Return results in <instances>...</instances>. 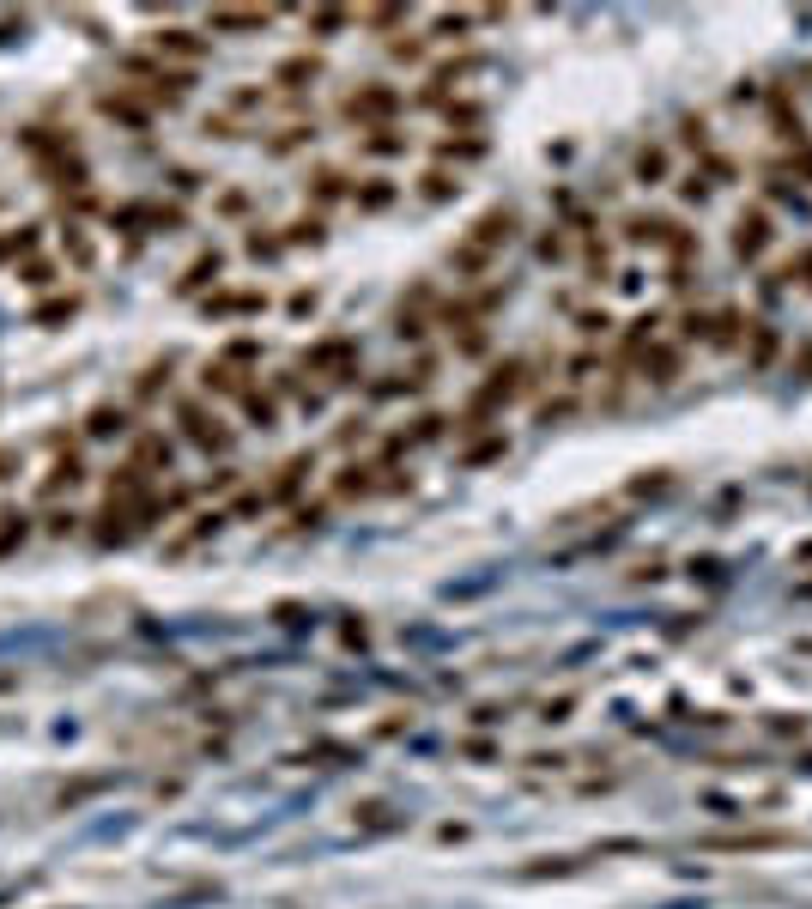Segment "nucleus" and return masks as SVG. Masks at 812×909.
<instances>
[{
	"label": "nucleus",
	"mask_w": 812,
	"mask_h": 909,
	"mask_svg": "<svg viewBox=\"0 0 812 909\" xmlns=\"http://www.w3.org/2000/svg\"><path fill=\"white\" fill-rule=\"evenodd\" d=\"M291 243H322V219H298L291 225Z\"/></svg>",
	"instance_id": "obj_27"
},
{
	"label": "nucleus",
	"mask_w": 812,
	"mask_h": 909,
	"mask_svg": "<svg viewBox=\"0 0 812 909\" xmlns=\"http://www.w3.org/2000/svg\"><path fill=\"white\" fill-rule=\"evenodd\" d=\"M455 188H461V182H449L443 170H431V177H425V201H449Z\"/></svg>",
	"instance_id": "obj_23"
},
{
	"label": "nucleus",
	"mask_w": 812,
	"mask_h": 909,
	"mask_svg": "<svg viewBox=\"0 0 812 909\" xmlns=\"http://www.w3.org/2000/svg\"><path fill=\"white\" fill-rule=\"evenodd\" d=\"M401 19H406L401 6H376V13H370V25H401Z\"/></svg>",
	"instance_id": "obj_31"
},
{
	"label": "nucleus",
	"mask_w": 812,
	"mask_h": 909,
	"mask_svg": "<svg viewBox=\"0 0 812 909\" xmlns=\"http://www.w3.org/2000/svg\"><path fill=\"white\" fill-rule=\"evenodd\" d=\"M352 358H358V346H352V340H322V346H315V352H309L304 364H309V370H346ZM346 377H352V370H346Z\"/></svg>",
	"instance_id": "obj_5"
},
{
	"label": "nucleus",
	"mask_w": 812,
	"mask_h": 909,
	"mask_svg": "<svg viewBox=\"0 0 812 909\" xmlns=\"http://www.w3.org/2000/svg\"><path fill=\"white\" fill-rule=\"evenodd\" d=\"M776 831H746V836H710V849H776Z\"/></svg>",
	"instance_id": "obj_13"
},
{
	"label": "nucleus",
	"mask_w": 812,
	"mask_h": 909,
	"mask_svg": "<svg viewBox=\"0 0 812 909\" xmlns=\"http://www.w3.org/2000/svg\"><path fill=\"white\" fill-rule=\"evenodd\" d=\"M636 177H643V182H661V177H667V152H661V146H643V152H636Z\"/></svg>",
	"instance_id": "obj_18"
},
{
	"label": "nucleus",
	"mask_w": 812,
	"mask_h": 909,
	"mask_svg": "<svg viewBox=\"0 0 812 909\" xmlns=\"http://www.w3.org/2000/svg\"><path fill=\"white\" fill-rule=\"evenodd\" d=\"M649 364H655V382H673V370H679V358H673V352H655Z\"/></svg>",
	"instance_id": "obj_30"
},
{
	"label": "nucleus",
	"mask_w": 812,
	"mask_h": 909,
	"mask_svg": "<svg viewBox=\"0 0 812 909\" xmlns=\"http://www.w3.org/2000/svg\"><path fill=\"white\" fill-rule=\"evenodd\" d=\"M401 109V91H388V85H364V91H352L346 98V122H388Z\"/></svg>",
	"instance_id": "obj_2"
},
{
	"label": "nucleus",
	"mask_w": 812,
	"mask_h": 909,
	"mask_svg": "<svg viewBox=\"0 0 812 909\" xmlns=\"http://www.w3.org/2000/svg\"><path fill=\"white\" fill-rule=\"evenodd\" d=\"M79 480H85V473H79V454H61V461H55V473H49V485H43V491H49V498H55V491H67V485H79Z\"/></svg>",
	"instance_id": "obj_15"
},
{
	"label": "nucleus",
	"mask_w": 812,
	"mask_h": 909,
	"mask_svg": "<svg viewBox=\"0 0 812 909\" xmlns=\"http://www.w3.org/2000/svg\"><path fill=\"white\" fill-rule=\"evenodd\" d=\"M764 243H770V219L764 212H739L734 219V255L752 261V255H764Z\"/></svg>",
	"instance_id": "obj_4"
},
{
	"label": "nucleus",
	"mask_w": 812,
	"mask_h": 909,
	"mask_svg": "<svg viewBox=\"0 0 812 909\" xmlns=\"http://www.w3.org/2000/svg\"><path fill=\"white\" fill-rule=\"evenodd\" d=\"M243 406H249V419H255V425H273V401H267V394L243 388Z\"/></svg>",
	"instance_id": "obj_21"
},
{
	"label": "nucleus",
	"mask_w": 812,
	"mask_h": 909,
	"mask_svg": "<svg viewBox=\"0 0 812 909\" xmlns=\"http://www.w3.org/2000/svg\"><path fill=\"white\" fill-rule=\"evenodd\" d=\"M219 267H225V261H219V249H212V255H201V261H194V267L182 273V291H201V285H212V279H219Z\"/></svg>",
	"instance_id": "obj_12"
},
{
	"label": "nucleus",
	"mask_w": 812,
	"mask_h": 909,
	"mask_svg": "<svg viewBox=\"0 0 812 909\" xmlns=\"http://www.w3.org/2000/svg\"><path fill=\"white\" fill-rule=\"evenodd\" d=\"M304 140H315V127H285L280 140H273V152H291V146H304Z\"/></svg>",
	"instance_id": "obj_26"
},
{
	"label": "nucleus",
	"mask_w": 812,
	"mask_h": 909,
	"mask_svg": "<svg viewBox=\"0 0 812 909\" xmlns=\"http://www.w3.org/2000/svg\"><path fill=\"white\" fill-rule=\"evenodd\" d=\"M309 25H315V30H340V25H346V13H315Z\"/></svg>",
	"instance_id": "obj_33"
},
{
	"label": "nucleus",
	"mask_w": 812,
	"mask_h": 909,
	"mask_svg": "<svg viewBox=\"0 0 812 909\" xmlns=\"http://www.w3.org/2000/svg\"><path fill=\"white\" fill-rule=\"evenodd\" d=\"M182 425H188V443H201V449H230V430L212 419V412H201V406H182Z\"/></svg>",
	"instance_id": "obj_3"
},
{
	"label": "nucleus",
	"mask_w": 812,
	"mask_h": 909,
	"mask_svg": "<svg viewBox=\"0 0 812 909\" xmlns=\"http://www.w3.org/2000/svg\"><path fill=\"white\" fill-rule=\"evenodd\" d=\"M267 19H273V13H237V6H225V13H212L206 25L212 30H261Z\"/></svg>",
	"instance_id": "obj_9"
},
{
	"label": "nucleus",
	"mask_w": 812,
	"mask_h": 909,
	"mask_svg": "<svg viewBox=\"0 0 812 909\" xmlns=\"http://www.w3.org/2000/svg\"><path fill=\"white\" fill-rule=\"evenodd\" d=\"M19 473V449H0V480H13Z\"/></svg>",
	"instance_id": "obj_35"
},
{
	"label": "nucleus",
	"mask_w": 812,
	"mask_h": 909,
	"mask_svg": "<svg viewBox=\"0 0 812 909\" xmlns=\"http://www.w3.org/2000/svg\"><path fill=\"white\" fill-rule=\"evenodd\" d=\"M461 30H467V13H443L436 19V37H461Z\"/></svg>",
	"instance_id": "obj_29"
},
{
	"label": "nucleus",
	"mask_w": 812,
	"mask_h": 909,
	"mask_svg": "<svg viewBox=\"0 0 812 909\" xmlns=\"http://www.w3.org/2000/svg\"><path fill=\"white\" fill-rule=\"evenodd\" d=\"M449 122H461V127H473V122H479V109H473V103H455V109H449Z\"/></svg>",
	"instance_id": "obj_32"
},
{
	"label": "nucleus",
	"mask_w": 812,
	"mask_h": 909,
	"mask_svg": "<svg viewBox=\"0 0 812 909\" xmlns=\"http://www.w3.org/2000/svg\"><path fill=\"white\" fill-rule=\"evenodd\" d=\"M25 515H19V509H6V515H0V558H6V552H13V546H25Z\"/></svg>",
	"instance_id": "obj_16"
},
{
	"label": "nucleus",
	"mask_w": 812,
	"mask_h": 909,
	"mask_svg": "<svg viewBox=\"0 0 812 909\" xmlns=\"http://www.w3.org/2000/svg\"><path fill=\"white\" fill-rule=\"evenodd\" d=\"M67 316H79V298H49V303H37V309H30V322H37V328L67 322Z\"/></svg>",
	"instance_id": "obj_11"
},
{
	"label": "nucleus",
	"mask_w": 812,
	"mask_h": 909,
	"mask_svg": "<svg viewBox=\"0 0 812 909\" xmlns=\"http://www.w3.org/2000/svg\"><path fill=\"white\" fill-rule=\"evenodd\" d=\"M509 237H515V212H509V206H491L479 225H473V237L455 249V267H461V273H485V267H491V255L504 249Z\"/></svg>",
	"instance_id": "obj_1"
},
{
	"label": "nucleus",
	"mask_w": 812,
	"mask_h": 909,
	"mask_svg": "<svg viewBox=\"0 0 812 909\" xmlns=\"http://www.w3.org/2000/svg\"><path fill=\"white\" fill-rule=\"evenodd\" d=\"M304 473H309V454H298V461H285V467H280V480H273V498H291V491L304 485Z\"/></svg>",
	"instance_id": "obj_14"
},
{
	"label": "nucleus",
	"mask_w": 812,
	"mask_h": 909,
	"mask_svg": "<svg viewBox=\"0 0 812 909\" xmlns=\"http://www.w3.org/2000/svg\"><path fill=\"white\" fill-rule=\"evenodd\" d=\"M103 116H116V122H127V127H146V103L134 98V91H109V98H103Z\"/></svg>",
	"instance_id": "obj_7"
},
{
	"label": "nucleus",
	"mask_w": 812,
	"mask_h": 909,
	"mask_svg": "<svg viewBox=\"0 0 812 909\" xmlns=\"http://www.w3.org/2000/svg\"><path fill=\"white\" fill-rule=\"evenodd\" d=\"M249 309H261V291H219V298H206V316H249Z\"/></svg>",
	"instance_id": "obj_8"
},
{
	"label": "nucleus",
	"mask_w": 812,
	"mask_h": 909,
	"mask_svg": "<svg viewBox=\"0 0 812 909\" xmlns=\"http://www.w3.org/2000/svg\"><path fill=\"white\" fill-rule=\"evenodd\" d=\"M679 188H686V201H704V195H710V182H704V177H686Z\"/></svg>",
	"instance_id": "obj_34"
},
{
	"label": "nucleus",
	"mask_w": 812,
	"mask_h": 909,
	"mask_svg": "<svg viewBox=\"0 0 812 909\" xmlns=\"http://www.w3.org/2000/svg\"><path fill=\"white\" fill-rule=\"evenodd\" d=\"M388 201H394V188H388V182H370V188L358 195V206H370V212H382Z\"/></svg>",
	"instance_id": "obj_24"
},
{
	"label": "nucleus",
	"mask_w": 812,
	"mask_h": 909,
	"mask_svg": "<svg viewBox=\"0 0 812 909\" xmlns=\"http://www.w3.org/2000/svg\"><path fill=\"white\" fill-rule=\"evenodd\" d=\"M485 140H443V158H479Z\"/></svg>",
	"instance_id": "obj_25"
},
{
	"label": "nucleus",
	"mask_w": 812,
	"mask_h": 909,
	"mask_svg": "<svg viewBox=\"0 0 812 909\" xmlns=\"http://www.w3.org/2000/svg\"><path fill=\"white\" fill-rule=\"evenodd\" d=\"M85 430H91V437H122V430H127V412H122V406H91Z\"/></svg>",
	"instance_id": "obj_10"
},
{
	"label": "nucleus",
	"mask_w": 812,
	"mask_h": 909,
	"mask_svg": "<svg viewBox=\"0 0 812 909\" xmlns=\"http://www.w3.org/2000/svg\"><path fill=\"white\" fill-rule=\"evenodd\" d=\"M140 461H158V467H170V443H164V437H140Z\"/></svg>",
	"instance_id": "obj_22"
},
{
	"label": "nucleus",
	"mask_w": 812,
	"mask_h": 909,
	"mask_svg": "<svg viewBox=\"0 0 812 909\" xmlns=\"http://www.w3.org/2000/svg\"><path fill=\"white\" fill-rule=\"evenodd\" d=\"M315 74H322V61H315V55H291V61H280V74H273V79H280L285 91H304Z\"/></svg>",
	"instance_id": "obj_6"
},
{
	"label": "nucleus",
	"mask_w": 812,
	"mask_h": 909,
	"mask_svg": "<svg viewBox=\"0 0 812 909\" xmlns=\"http://www.w3.org/2000/svg\"><path fill=\"white\" fill-rule=\"evenodd\" d=\"M364 146H370V152H382V158H388V152H401L406 140H401V134H394V127H370V140H364Z\"/></svg>",
	"instance_id": "obj_19"
},
{
	"label": "nucleus",
	"mask_w": 812,
	"mask_h": 909,
	"mask_svg": "<svg viewBox=\"0 0 812 909\" xmlns=\"http://www.w3.org/2000/svg\"><path fill=\"white\" fill-rule=\"evenodd\" d=\"M158 49L188 55V61H194V55H201V37H194V30H158Z\"/></svg>",
	"instance_id": "obj_17"
},
{
	"label": "nucleus",
	"mask_w": 812,
	"mask_h": 909,
	"mask_svg": "<svg viewBox=\"0 0 812 909\" xmlns=\"http://www.w3.org/2000/svg\"><path fill=\"white\" fill-rule=\"evenodd\" d=\"M340 195H346V177L340 170H322L315 177V201H340Z\"/></svg>",
	"instance_id": "obj_20"
},
{
	"label": "nucleus",
	"mask_w": 812,
	"mask_h": 909,
	"mask_svg": "<svg viewBox=\"0 0 812 909\" xmlns=\"http://www.w3.org/2000/svg\"><path fill=\"white\" fill-rule=\"evenodd\" d=\"M164 382H170V364H152V370H146V377H140V394H158V388H164Z\"/></svg>",
	"instance_id": "obj_28"
}]
</instances>
